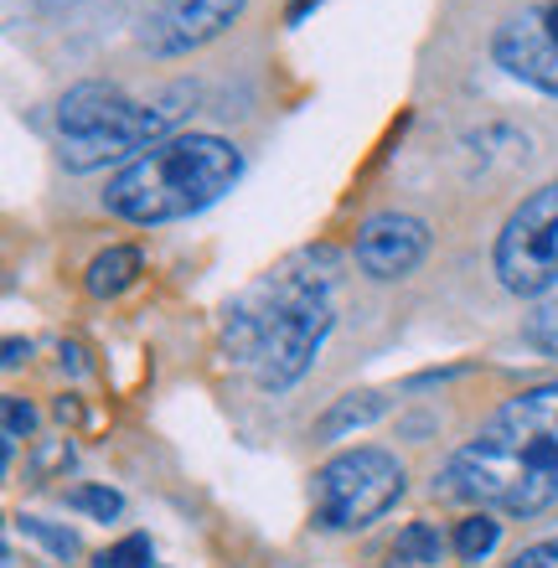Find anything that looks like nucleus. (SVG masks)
I'll return each instance as SVG.
<instances>
[{"label":"nucleus","instance_id":"nucleus-1","mask_svg":"<svg viewBox=\"0 0 558 568\" xmlns=\"http://www.w3.org/2000/svg\"><path fill=\"white\" fill-rule=\"evenodd\" d=\"M435 496L476 501L507 517H538L558 501V377L528 388L481 424L435 476Z\"/></svg>","mask_w":558,"mask_h":568},{"label":"nucleus","instance_id":"nucleus-2","mask_svg":"<svg viewBox=\"0 0 558 568\" xmlns=\"http://www.w3.org/2000/svg\"><path fill=\"white\" fill-rule=\"evenodd\" d=\"M305 264L311 254L270 274L233 305V321H227V352L248 362L258 388L270 393L295 388L332 331V274L305 270Z\"/></svg>","mask_w":558,"mask_h":568},{"label":"nucleus","instance_id":"nucleus-3","mask_svg":"<svg viewBox=\"0 0 558 568\" xmlns=\"http://www.w3.org/2000/svg\"><path fill=\"white\" fill-rule=\"evenodd\" d=\"M243 176V155L223 135H171L109 181L104 207L124 223L155 227L212 207Z\"/></svg>","mask_w":558,"mask_h":568},{"label":"nucleus","instance_id":"nucleus-4","mask_svg":"<svg viewBox=\"0 0 558 568\" xmlns=\"http://www.w3.org/2000/svg\"><path fill=\"white\" fill-rule=\"evenodd\" d=\"M192 99V89H171L161 99H135L120 83L89 78L58 99V140L62 161L73 171H93V165L124 161L135 150H151L161 140H171L166 130L182 120V104Z\"/></svg>","mask_w":558,"mask_h":568},{"label":"nucleus","instance_id":"nucleus-5","mask_svg":"<svg viewBox=\"0 0 558 568\" xmlns=\"http://www.w3.org/2000/svg\"><path fill=\"white\" fill-rule=\"evenodd\" d=\"M404 496V465L377 445L342 449L316 470V517L332 532L373 527Z\"/></svg>","mask_w":558,"mask_h":568},{"label":"nucleus","instance_id":"nucleus-6","mask_svg":"<svg viewBox=\"0 0 558 568\" xmlns=\"http://www.w3.org/2000/svg\"><path fill=\"white\" fill-rule=\"evenodd\" d=\"M497 280L513 295L558 290V181L528 192L497 233Z\"/></svg>","mask_w":558,"mask_h":568},{"label":"nucleus","instance_id":"nucleus-7","mask_svg":"<svg viewBox=\"0 0 558 568\" xmlns=\"http://www.w3.org/2000/svg\"><path fill=\"white\" fill-rule=\"evenodd\" d=\"M491 58L517 83L558 99V0H538L528 11L507 16L491 37Z\"/></svg>","mask_w":558,"mask_h":568},{"label":"nucleus","instance_id":"nucleus-8","mask_svg":"<svg viewBox=\"0 0 558 568\" xmlns=\"http://www.w3.org/2000/svg\"><path fill=\"white\" fill-rule=\"evenodd\" d=\"M248 0H161L145 27H140V47L151 58H182V52H196V47L217 42L233 21L243 16Z\"/></svg>","mask_w":558,"mask_h":568},{"label":"nucleus","instance_id":"nucleus-9","mask_svg":"<svg viewBox=\"0 0 558 568\" xmlns=\"http://www.w3.org/2000/svg\"><path fill=\"white\" fill-rule=\"evenodd\" d=\"M424 254H429V227L414 212H373L352 243V258L367 280H404L419 270Z\"/></svg>","mask_w":558,"mask_h":568},{"label":"nucleus","instance_id":"nucleus-10","mask_svg":"<svg viewBox=\"0 0 558 568\" xmlns=\"http://www.w3.org/2000/svg\"><path fill=\"white\" fill-rule=\"evenodd\" d=\"M140 270H145V258H140L135 243H114V248H104V254L89 264V280L83 284H89L93 300H114L140 280Z\"/></svg>","mask_w":558,"mask_h":568},{"label":"nucleus","instance_id":"nucleus-11","mask_svg":"<svg viewBox=\"0 0 558 568\" xmlns=\"http://www.w3.org/2000/svg\"><path fill=\"white\" fill-rule=\"evenodd\" d=\"M388 414V398L383 393H347V398H336L326 414L316 419V439H342L352 429H367L373 419Z\"/></svg>","mask_w":558,"mask_h":568},{"label":"nucleus","instance_id":"nucleus-12","mask_svg":"<svg viewBox=\"0 0 558 568\" xmlns=\"http://www.w3.org/2000/svg\"><path fill=\"white\" fill-rule=\"evenodd\" d=\"M501 542V523L491 517V511H470L466 523L455 527V554L466 558V564H481V558H491V548Z\"/></svg>","mask_w":558,"mask_h":568},{"label":"nucleus","instance_id":"nucleus-13","mask_svg":"<svg viewBox=\"0 0 558 568\" xmlns=\"http://www.w3.org/2000/svg\"><path fill=\"white\" fill-rule=\"evenodd\" d=\"M439 554H445V542H439L435 527L408 523L404 532H398V542H393V568L398 564H439Z\"/></svg>","mask_w":558,"mask_h":568},{"label":"nucleus","instance_id":"nucleus-14","mask_svg":"<svg viewBox=\"0 0 558 568\" xmlns=\"http://www.w3.org/2000/svg\"><path fill=\"white\" fill-rule=\"evenodd\" d=\"M523 336H528L544 357H558V290H548L538 305H532L528 326H523Z\"/></svg>","mask_w":558,"mask_h":568},{"label":"nucleus","instance_id":"nucleus-15","mask_svg":"<svg viewBox=\"0 0 558 568\" xmlns=\"http://www.w3.org/2000/svg\"><path fill=\"white\" fill-rule=\"evenodd\" d=\"M16 527H21V532H27L31 542H42V548H47L52 558H62V564H68V558H78V538L68 532V527L47 523V517H27V511L16 517Z\"/></svg>","mask_w":558,"mask_h":568},{"label":"nucleus","instance_id":"nucleus-16","mask_svg":"<svg viewBox=\"0 0 558 568\" xmlns=\"http://www.w3.org/2000/svg\"><path fill=\"white\" fill-rule=\"evenodd\" d=\"M93 568H155V548H151V538H145V532H130V538L109 542Z\"/></svg>","mask_w":558,"mask_h":568},{"label":"nucleus","instance_id":"nucleus-17","mask_svg":"<svg viewBox=\"0 0 558 568\" xmlns=\"http://www.w3.org/2000/svg\"><path fill=\"white\" fill-rule=\"evenodd\" d=\"M68 507L89 511V517H99V523H114V517L124 511V496L109 491V486H73V491H68Z\"/></svg>","mask_w":558,"mask_h":568},{"label":"nucleus","instance_id":"nucleus-18","mask_svg":"<svg viewBox=\"0 0 558 568\" xmlns=\"http://www.w3.org/2000/svg\"><path fill=\"white\" fill-rule=\"evenodd\" d=\"M31 429H37V408H31L27 398H16V393H11V398H6V439L16 445V439H27Z\"/></svg>","mask_w":558,"mask_h":568},{"label":"nucleus","instance_id":"nucleus-19","mask_svg":"<svg viewBox=\"0 0 558 568\" xmlns=\"http://www.w3.org/2000/svg\"><path fill=\"white\" fill-rule=\"evenodd\" d=\"M507 568H558V538L538 542V548H523V554H517Z\"/></svg>","mask_w":558,"mask_h":568},{"label":"nucleus","instance_id":"nucleus-20","mask_svg":"<svg viewBox=\"0 0 558 568\" xmlns=\"http://www.w3.org/2000/svg\"><path fill=\"white\" fill-rule=\"evenodd\" d=\"M27 357H31V346H27V342H16V336H11V342H6V367H21Z\"/></svg>","mask_w":558,"mask_h":568},{"label":"nucleus","instance_id":"nucleus-21","mask_svg":"<svg viewBox=\"0 0 558 568\" xmlns=\"http://www.w3.org/2000/svg\"><path fill=\"white\" fill-rule=\"evenodd\" d=\"M311 6H321V0H290L285 21H290V27H301V21H305V11H311Z\"/></svg>","mask_w":558,"mask_h":568}]
</instances>
